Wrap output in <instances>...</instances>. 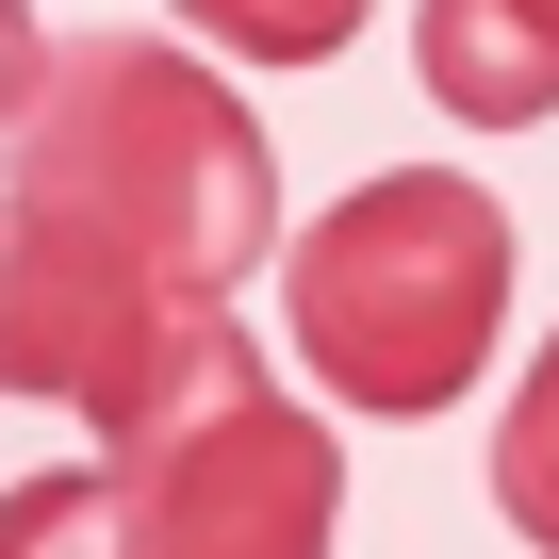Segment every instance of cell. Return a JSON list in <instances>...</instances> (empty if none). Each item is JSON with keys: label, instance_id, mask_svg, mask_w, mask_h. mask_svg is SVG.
Instances as JSON below:
<instances>
[{"label": "cell", "instance_id": "8992f818", "mask_svg": "<svg viewBox=\"0 0 559 559\" xmlns=\"http://www.w3.org/2000/svg\"><path fill=\"white\" fill-rule=\"evenodd\" d=\"M493 510H510V543H543V559H559V330H543V362L510 379V428H493Z\"/></svg>", "mask_w": 559, "mask_h": 559}, {"label": "cell", "instance_id": "3957f363", "mask_svg": "<svg viewBox=\"0 0 559 559\" xmlns=\"http://www.w3.org/2000/svg\"><path fill=\"white\" fill-rule=\"evenodd\" d=\"M99 477H116L132 559H330V526H346L330 428L247 362L230 313H198V330L165 346V395L116 428Z\"/></svg>", "mask_w": 559, "mask_h": 559}, {"label": "cell", "instance_id": "277c9868", "mask_svg": "<svg viewBox=\"0 0 559 559\" xmlns=\"http://www.w3.org/2000/svg\"><path fill=\"white\" fill-rule=\"evenodd\" d=\"M181 330H198L181 297H148L132 263H99L83 230H50V214L0 198V395H50V412H83L116 444L165 395V346Z\"/></svg>", "mask_w": 559, "mask_h": 559}, {"label": "cell", "instance_id": "7a4b0ae2", "mask_svg": "<svg viewBox=\"0 0 559 559\" xmlns=\"http://www.w3.org/2000/svg\"><path fill=\"white\" fill-rule=\"evenodd\" d=\"M280 313H297V362L412 428V412H461L493 330H510V198H477L461 165H379L346 181L297 247H280Z\"/></svg>", "mask_w": 559, "mask_h": 559}, {"label": "cell", "instance_id": "52a82bcc", "mask_svg": "<svg viewBox=\"0 0 559 559\" xmlns=\"http://www.w3.org/2000/svg\"><path fill=\"white\" fill-rule=\"evenodd\" d=\"M362 17H379V0H181V34L230 50V67H330Z\"/></svg>", "mask_w": 559, "mask_h": 559}, {"label": "cell", "instance_id": "9c48e42d", "mask_svg": "<svg viewBox=\"0 0 559 559\" xmlns=\"http://www.w3.org/2000/svg\"><path fill=\"white\" fill-rule=\"evenodd\" d=\"M34 67H50V34H34V0H0V116L34 99Z\"/></svg>", "mask_w": 559, "mask_h": 559}, {"label": "cell", "instance_id": "6da1fadb", "mask_svg": "<svg viewBox=\"0 0 559 559\" xmlns=\"http://www.w3.org/2000/svg\"><path fill=\"white\" fill-rule=\"evenodd\" d=\"M0 198L83 230L99 263H132L181 313H230L247 263L280 247V148H263V116L198 50H165V34H67L34 67V99L0 116Z\"/></svg>", "mask_w": 559, "mask_h": 559}, {"label": "cell", "instance_id": "5b68a950", "mask_svg": "<svg viewBox=\"0 0 559 559\" xmlns=\"http://www.w3.org/2000/svg\"><path fill=\"white\" fill-rule=\"evenodd\" d=\"M412 83H428L461 132H526V116H559V50L510 34V0H412Z\"/></svg>", "mask_w": 559, "mask_h": 559}, {"label": "cell", "instance_id": "30bf717a", "mask_svg": "<svg viewBox=\"0 0 559 559\" xmlns=\"http://www.w3.org/2000/svg\"><path fill=\"white\" fill-rule=\"evenodd\" d=\"M510 34H526V50H559V0H510Z\"/></svg>", "mask_w": 559, "mask_h": 559}, {"label": "cell", "instance_id": "ba28073f", "mask_svg": "<svg viewBox=\"0 0 559 559\" xmlns=\"http://www.w3.org/2000/svg\"><path fill=\"white\" fill-rule=\"evenodd\" d=\"M0 559H132V526H116V477H99V461H67V477H17V493H0Z\"/></svg>", "mask_w": 559, "mask_h": 559}]
</instances>
